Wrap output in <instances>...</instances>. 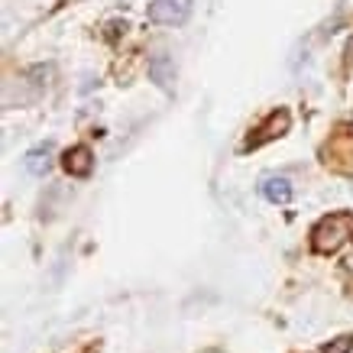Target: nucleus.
<instances>
[{"label":"nucleus","instance_id":"obj_1","mask_svg":"<svg viewBox=\"0 0 353 353\" xmlns=\"http://www.w3.org/2000/svg\"><path fill=\"white\" fill-rule=\"evenodd\" d=\"M350 234H353V211H334V214L321 217L314 224L311 246H314V253H337Z\"/></svg>","mask_w":353,"mask_h":353},{"label":"nucleus","instance_id":"obj_2","mask_svg":"<svg viewBox=\"0 0 353 353\" xmlns=\"http://www.w3.org/2000/svg\"><path fill=\"white\" fill-rule=\"evenodd\" d=\"M194 0H152L146 17L150 23H159V26H179V23L188 20Z\"/></svg>","mask_w":353,"mask_h":353},{"label":"nucleus","instance_id":"obj_3","mask_svg":"<svg viewBox=\"0 0 353 353\" xmlns=\"http://www.w3.org/2000/svg\"><path fill=\"white\" fill-rule=\"evenodd\" d=\"M62 169L72 175V179H88L94 172V152L88 146H72V150L62 152Z\"/></svg>","mask_w":353,"mask_h":353},{"label":"nucleus","instance_id":"obj_4","mask_svg":"<svg viewBox=\"0 0 353 353\" xmlns=\"http://www.w3.org/2000/svg\"><path fill=\"white\" fill-rule=\"evenodd\" d=\"M292 179L285 175H266L263 182H259V194L266 198L269 204H289L292 201Z\"/></svg>","mask_w":353,"mask_h":353},{"label":"nucleus","instance_id":"obj_5","mask_svg":"<svg viewBox=\"0 0 353 353\" xmlns=\"http://www.w3.org/2000/svg\"><path fill=\"white\" fill-rule=\"evenodd\" d=\"M150 81L162 91H172L175 88V62L169 55H152L150 59Z\"/></svg>","mask_w":353,"mask_h":353},{"label":"nucleus","instance_id":"obj_6","mask_svg":"<svg viewBox=\"0 0 353 353\" xmlns=\"http://www.w3.org/2000/svg\"><path fill=\"white\" fill-rule=\"evenodd\" d=\"M289 123H292V114H289L285 108H282V110H272V114H269V120H266V127L259 130V137L253 139V146H259V143H266V139L282 137V133L289 130Z\"/></svg>","mask_w":353,"mask_h":353},{"label":"nucleus","instance_id":"obj_7","mask_svg":"<svg viewBox=\"0 0 353 353\" xmlns=\"http://www.w3.org/2000/svg\"><path fill=\"white\" fill-rule=\"evenodd\" d=\"M23 169L30 172V175H46V172L52 169V152H49V146H32V150L23 156Z\"/></svg>","mask_w":353,"mask_h":353},{"label":"nucleus","instance_id":"obj_8","mask_svg":"<svg viewBox=\"0 0 353 353\" xmlns=\"http://www.w3.org/2000/svg\"><path fill=\"white\" fill-rule=\"evenodd\" d=\"M353 350V334H341V337H334L331 343H324L321 353H350Z\"/></svg>","mask_w":353,"mask_h":353},{"label":"nucleus","instance_id":"obj_9","mask_svg":"<svg viewBox=\"0 0 353 353\" xmlns=\"http://www.w3.org/2000/svg\"><path fill=\"white\" fill-rule=\"evenodd\" d=\"M120 26H127V23H110V26H108V36H110V39H117V36H120Z\"/></svg>","mask_w":353,"mask_h":353},{"label":"nucleus","instance_id":"obj_10","mask_svg":"<svg viewBox=\"0 0 353 353\" xmlns=\"http://www.w3.org/2000/svg\"><path fill=\"white\" fill-rule=\"evenodd\" d=\"M347 52H350V55H353V39H350V49H347Z\"/></svg>","mask_w":353,"mask_h":353}]
</instances>
